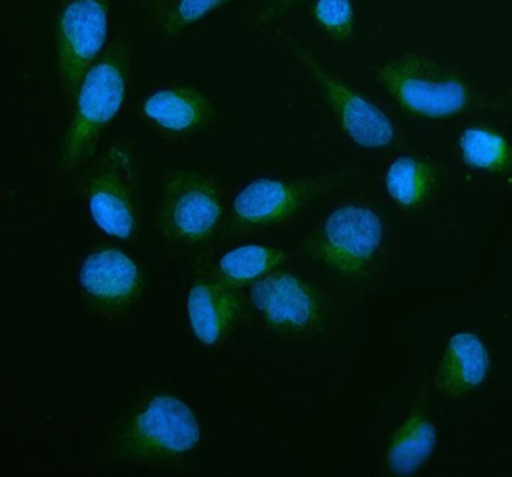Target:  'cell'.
<instances>
[{
    "label": "cell",
    "mask_w": 512,
    "mask_h": 477,
    "mask_svg": "<svg viewBox=\"0 0 512 477\" xmlns=\"http://www.w3.org/2000/svg\"><path fill=\"white\" fill-rule=\"evenodd\" d=\"M435 442L434 423L420 410L414 412L398 429L388 451V464L394 475L416 473L434 453Z\"/></svg>",
    "instance_id": "9a60e30c"
},
{
    "label": "cell",
    "mask_w": 512,
    "mask_h": 477,
    "mask_svg": "<svg viewBox=\"0 0 512 477\" xmlns=\"http://www.w3.org/2000/svg\"><path fill=\"white\" fill-rule=\"evenodd\" d=\"M331 183L333 179L256 180L237 195L236 220L245 226H270L289 219Z\"/></svg>",
    "instance_id": "8fae6325"
},
{
    "label": "cell",
    "mask_w": 512,
    "mask_h": 477,
    "mask_svg": "<svg viewBox=\"0 0 512 477\" xmlns=\"http://www.w3.org/2000/svg\"><path fill=\"white\" fill-rule=\"evenodd\" d=\"M435 172L431 166L412 157H401L391 164L387 188L391 197L406 207H416L431 195Z\"/></svg>",
    "instance_id": "2e32d148"
},
{
    "label": "cell",
    "mask_w": 512,
    "mask_h": 477,
    "mask_svg": "<svg viewBox=\"0 0 512 477\" xmlns=\"http://www.w3.org/2000/svg\"><path fill=\"white\" fill-rule=\"evenodd\" d=\"M376 80L401 107L429 118H447L473 103L472 87L447 66L419 55L385 60Z\"/></svg>",
    "instance_id": "3957f363"
},
{
    "label": "cell",
    "mask_w": 512,
    "mask_h": 477,
    "mask_svg": "<svg viewBox=\"0 0 512 477\" xmlns=\"http://www.w3.org/2000/svg\"><path fill=\"white\" fill-rule=\"evenodd\" d=\"M464 160L485 170H504L510 160L507 141L488 129L473 128L460 140Z\"/></svg>",
    "instance_id": "d6986e66"
},
{
    "label": "cell",
    "mask_w": 512,
    "mask_h": 477,
    "mask_svg": "<svg viewBox=\"0 0 512 477\" xmlns=\"http://www.w3.org/2000/svg\"><path fill=\"white\" fill-rule=\"evenodd\" d=\"M224 2L218 0H180V2H150L147 15L151 25L160 33L172 36L207 14L216 11Z\"/></svg>",
    "instance_id": "ac0fdd59"
},
{
    "label": "cell",
    "mask_w": 512,
    "mask_h": 477,
    "mask_svg": "<svg viewBox=\"0 0 512 477\" xmlns=\"http://www.w3.org/2000/svg\"><path fill=\"white\" fill-rule=\"evenodd\" d=\"M188 315L198 340L205 346H214L239 321L242 299L227 281H198L189 292Z\"/></svg>",
    "instance_id": "7c38bea8"
},
{
    "label": "cell",
    "mask_w": 512,
    "mask_h": 477,
    "mask_svg": "<svg viewBox=\"0 0 512 477\" xmlns=\"http://www.w3.org/2000/svg\"><path fill=\"white\" fill-rule=\"evenodd\" d=\"M252 305L268 327L284 333H302L325 318L321 296L302 279L274 273L252 284Z\"/></svg>",
    "instance_id": "ba28073f"
},
{
    "label": "cell",
    "mask_w": 512,
    "mask_h": 477,
    "mask_svg": "<svg viewBox=\"0 0 512 477\" xmlns=\"http://www.w3.org/2000/svg\"><path fill=\"white\" fill-rule=\"evenodd\" d=\"M91 217L107 235L131 239L138 226L137 176L126 145H113L87 179Z\"/></svg>",
    "instance_id": "8992f818"
},
{
    "label": "cell",
    "mask_w": 512,
    "mask_h": 477,
    "mask_svg": "<svg viewBox=\"0 0 512 477\" xmlns=\"http://www.w3.org/2000/svg\"><path fill=\"white\" fill-rule=\"evenodd\" d=\"M107 33V2L77 0L60 9L56 21L59 80L71 99L77 97L85 75L103 55Z\"/></svg>",
    "instance_id": "52a82bcc"
},
{
    "label": "cell",
    "mask_w": 512,
    "mask_h": 477,
    "mask_svg": "<svg viewBox=\"0 0 512 477\" xmlns=\"http://www.w3.org/2000/svg\"><path fill=\"white\" fill-rule=\"evenodd\" d=\"M201 439L194 412L178 397L145 401L120 428L113 457L128 463H154L191 453Z\"/></svg>",
    "instance_id": "7a4b0ae2"
},
{
    "label": "cell",
    "mask_w": 512,
    "mask_h": 477,
    "mask_svg": "<svg viewBox=\"0 0 512 477\" xmlns=\"http://www.w3.org/2000/svg\"><path fill=\"white\" fill-rule=\"evenodd\" d=\"M78 283L85 298L104 314L129 311L141 299L144 279L134 261L118 249H101L82 262Z\"/></svg>",
    "instance_id": "30bf717a"
},
{
    "label": "cell",
    "mask_w": 512,
    "mask_h": 477,
    "mask_svg": "<svg viewBox=\"0 0 512 477\" xmlns=\"http://www.w3.org/2000/svg\"><path fill=\"white\" fill-rule=\"evenodd\" d=\"M223 220V198L216 180L195 169H176L164 178L157 210L161 235L176 248L210 242Z\"/></svg>",
    "instance_id": "277c9868"
},
{
    "label": "cell",
    "mask_w": 512,
    "mask_h": 477,
    "mask_svg": "<svg viewBox=\"0 0 512 477\" xmlns=\"http://www.w3.org/2000/svg\"><path fill=\"white\" fill-rule=\"evenodd\" d=\"M286 258L284 251L268 246L248 245L227 252L218 261V270L229 281H249L270 273Z\"/></svg>",
    "instance_id": "e0dca14e"
},
{
    "label": "cell",
    "mask_w": 512,
    "mask_h": 477,
    "mask_svg": "<svg viewBox=\"0 0 512 477\" xmlns=\"http://www.w3.org/2000/svg\"><path fill=\"white\" fill-rule=\"evenodd\" d=\"M316 21L338 40H346L353 30V6L344 0H322L315 3Z\"/></svg>",
    "instance_id": "ffe728a7"
},
{
    "label": "cell",
    "mask_w": 512,
    "mask_h": 477,
    "mask_svg": "<svg viewBox=\"0 0 512 477\" xmlns=\"http://www.w3.org/2000/svg\"><path fill=\"white\" fill-rule=\"evenodd\" d=\"M381 243L378 214L360 205H344L325 219L306 249L315 261L341 279L359 280L371 271Z\"/></svg>",
    "instance_id": "5b68a950"
},
{
    "label": "cell",
    "mask_w": 512,
    "mask_h": 477,
    "mask_svg": "<svg viewBox=\"0 0 512 477\" xmlns=\"http://www.w3.org/2000/svg\"><path fill=\"white\" fill-rule=\"evenodd\" d=\"M489 356L485 344L472 333L451 338L436 375V391L442 397L461 398L474 393L485 382Z\"/></svg>",
    "instance_id": "4fadbf2b"
},
{
    "label": "cell",
    "mask_w": 512,
    "mask_h": 477,
    "mask_svg": "<svg viewBox=\"0 0 512 477\" xmlns=\"http://www.w3.org/2000/svg\"><path fill=\"white\" fill-rule=\"evenodd\" d=\"M144 113L161 131L185 134L207 125L214 110L197 91L169 88L151 94L145 100Z\"/></svg>",
    "instance_id": "5bb4252c"
},
{
    "label": "cell",
    "mask_w": 512,
    "mask_h": 477,
    "mask_svg": "<svg viewBox=\"0 0 512 477\" xmlns=\"http://www.w3.org/2000/svg\"><path fill=\"white\" fill-rule=\"evenodd\" d=\"M129 74V50L113 43L85 75L77 97L71 126L60 153V166L72 169L87 160L110 120L125 99Z\"/></svg>",
    "instance_id": "6da1fadb"
},
{
    "label": "cell",
    "mask_w": 512,
    "mask_h": 477,
    "mask_svg": "<svg viewBox=\"0 0 512 477\" xmlns=\"http://www.w3.org/2000/svg\"><path fill=\"white\" fill-rule=\"evenodd\" d=\"M297 53L311 71L338 122L356 144L366 148H381L394 140L393 123L381 110L335 77L309 50L299 47Z\"/></svg>",
    "instance_id": "9c48e42d"
}]
</instances>
